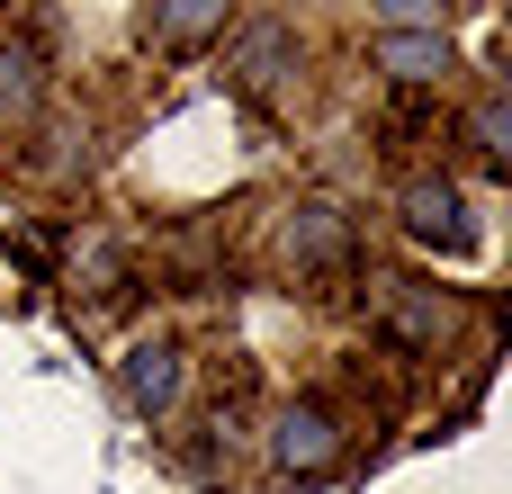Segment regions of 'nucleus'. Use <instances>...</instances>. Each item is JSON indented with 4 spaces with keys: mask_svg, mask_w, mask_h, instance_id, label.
<instances>
[{
    "mask_svg": "<svg viewBox=\"0 0 512 494\" xmlns=\"http://www.w3.org/2000/svg\"><path fill=\"white\" fill-rule=\"evenodd\" d=\"M279 252H288L297 279H315V270H351L360 261V234H351V216L333 198H297L288 225H279Z\"/></svg>",
    "mask_w": 512,
    "mask_h": 494,
    "instance_id": "nucleus-1",
    "label": "nucleus"
},
{
    "mask_svg": "<svg viewBox=\"0 0 512 494\" xmlns=\"http://www.w3.org/2000/svg\"><path fill=\"white\" fill-rule=\"evenodd\" d=\"M270 459H279L288 477H324V468L342 459V414L315 405V396L279 405V414H270Z\"/></svg>",
    "mask_w": 512,
    "mask_h": 494,
    "instance_id": "nucleus-2",
    "label": "nucleus"
},
{
    "mask_svg": "<svg viewBox=\"0 0 512 494\" xmlns=\"http://www.w3.org/2000/svg\"><path fill=\"white\" fill-rule=\"evenodd\" d=\"M405 234L432 243V252H450V261H468V252H477L468 189H459V180H414V189H405Z\"/></svg>",
    "mask_w": 512,
    "mask_h": 494,
    "instance_id": "nucleus-3",
    "label": "nucleus"
},
{
    "mask_svg": "<svg viewBox=\"0 0 512 494\" xmlns=\"http://www.w3.org/2000/svg\"><path fill=\"white\" fill-rule=\"evenodd\" d=\"M180 387H189V351H180V342H135V351L117 360V396H126V414H144V423H162V414L180 405Z\"/></svg>",
    "mask_w": 512,
    "mask_h": 494,
    "instance_id": "nucleus-4",
    "label": "nucleus"
},
{
    "mask_svg": "<svg viewBox=\"0 0 512 494\" xmlns=\"http://www.w3.org/2000/svg\"><path fill=\"white\" fill-rule=\"evenodd\" d=\"M225 72H234V90H279V81L297 72V27H288V18L234 27V36H225Z\"/></svg>",
    "mask_w": 512,
    "mask_h": 494,
    "instance_id": "nucleus-5",
    "label": "nucleus"
},
{
    "mask_svg": "<svg viewBox=\"0 0 512 494\" xmlns=\"http://www.w3.org/2000/svg\"><path fill=\"white\" fill-rule=\"evenodd\" d=\"M369 54H378V72H396V81H441V72H450V36H441V27H423L414 9H396V18L378 27V45H369Z\"/></svg>",
    "mask_w": 512,
    "mask_h": 494,
    "instance_id": "nucleus-6",
    "label": "nucleus"
},
{
    "mask_svg": "<svg viewBox=\"0 0 512 494\" xmlns=\"http://www.w3.org/2000/svg\"><path fill=\"white\" fill-rule=\"evenodd\" d=\"M378 324H387L405 351H441L450 306H441V288H423V279H378Z\"/></svg>",
    "mask_w": 512,
    "mask_h": 494,
    "instance_id": "nucleus-7",
    "label": "nucleus"
},
{
    "mask_svg": "<svg viewBox=\"0 0 512 494\" xmlns=\"http://www.w3.org/2000/svg\"><path fill=\"white\" fill-rule=\"evenodd\" d=\"M45 99V54L27 36H0V117H27Z\"/></svg>",
    "mask_w": 512,
    "mask_h": 494,
    "instance_id": "nucleus-8",
    "label": "nucleus"
},
{
    "mask_svg": "<svg viewBox=\"0 0 512 494\" xmlns=\"http://www.w3.org/2000/svg\"><path fill=\"white\" fill-rule=\"evenodd\" d=\"M144 36L153 45H207V36H234L225 0H198V9H144Z\"/></svg>",
    "mask_w": 512,
    "mask_h": 494,
    "instance_id": "nucleus-9",
    "label": "nucleus"
},
{
    "mask_svg": "<svg viewBox=\"0 0 512 494\" xmlns=\"http://www.w3.org/2000/svg\"><path fill=\"white\" fill-rule=\"evenodd\" d=\"M477 144H486L495 162L512 153V99H504V90H486V99H477Z\"/></svg>",
    "mask_w": 512,
    "mask_h": 494,
    "instance_id": "nucleus-10",
    "label": "nucleus"
}]
</instances>
